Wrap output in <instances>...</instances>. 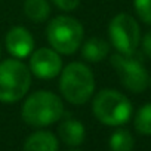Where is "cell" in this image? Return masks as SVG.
Masks as SVG:
<instances>
[{
  "label": "cell",
  "mask_w": 151,
  "mask_h": 151,
  "mask_svg": "<svg viewBox=\"0 0 151 151\" xmlns=\"http://www.w3.org/2000/svg\"><path fill=\"white\" fill-rule=\"evenodd\" d=\"M111 65L116 70L122 85L133 92V93H141L147 89L150 79L148 73L144 67V64L133 58V55H123V53H116L111 56Z\"/></svg>",
  "instance_id": "obj_7"
},
{
  "label": "cell",
  "mask_w": 151,
  "mask_h": 151,
  "mask_svg": "<svg viewBox=\"0 0 151 151\" xmlns=\"http://www.w3.org/2000/svg\"><path fill=\"white\" fill-rule=\"evenodd\" d=\"M83 25L73 17L59 15L53 18L46 28V37L53 50L62 55H71L83 40Z\"/></svg>",
  "instance_id": "obj_4"
},
{
  "label": "cell",
  "mask_w": 151,
  "mask_h": 151,
  "mask_svg": "<svg viewBox=\"0 0 151 151\" xmlns=\"http://www.w3.org/2000/svg\"><path fill=\"white\" fill-rule=\"evenodd\" d=\"M142 49L147 53V56L151 58V31H148L144 36V39H142Z\"/></svg>",
  "instance_id": "obj_18"
},
{
  "label": "cell",
  "mask_w": 151,
  "mask_h": 151,
  "mask_svg": "<svg viewBox=\"0 0 151 151\" xmlns=\"http://www.w3.org/2000/svg\"><path fill=\"white\" fill-rule=\"evenodd\" d=\"M53 5L58 6L61 11H65V12H70V11H74L77 9L82 0H52Z\"/></svg>",
  "instance_id": "obj_17"
},
{
  "label": "cell",
  "mask_w": 151,
  "mask_h": 151,
  "mask_svg": "<svg viewBox=\"0 0 151 151\" xmlns=\"http://www.w3.org/2000/svg\"><path fill=\"white\" fill-rule=\"evenodd\" d=\"M59 74V91L70 104L82 105L91 99L95 91V77L88 65L71 62Z\"/></svg>",
  "instance_id": "obj_1"
},
{
  "label": "cell",
  "mask_w": 151,
  "mask_h": 151,
  "mask_svg": "<svg viewBox=\"0 0 151 151\" xmlns=\"http://www.w3.org/2000/svg\"><path fill=\"white\" fill-rule=\"evenodd\" d=\"M135 127L142 135H151V102L145 104L135 117Z\"/></svg>",
  "instance_id": "obj_15"
},
{
  "label": "cell",
  "mask_w": 151,
  "mask_h": 151,
  "mask_svg": "<svg viewBox=\"0 0 151 151\" xmlns=\"http://www.w3.org/2000/svg\"><path fill=\"white\" fill-rule=\"evenodd\" d=\"M24 151H58V139L47 130L34 132L27 138Z\"/></svg>",
  "instance_id": "obj_11"
},
{
  "label": "cell",
  "mask_w": 151,
  "mask_h": 151,
  "mask_svg": "<svg viewBox=\"0 0 151 151\" xmlns=\"http://www.w3.org/2000/svg\"><path fill=\"white\" fill-rule=\"evenodd\" d=\"M76 151H77V150H76Z\"/></svg>",
  "instance_id": "obj_19"
},
{
  "label": "cell",
  "mask_w": 151,
  "mask_h": 151,
  "mask_svg": "<svg viewBox=\"0 0 151 151\" xmlns=\"http://www.w3.org/2000/svg\"><path fill=\"white\" fill-rule=\"evenodd\" d=\"M108 34L113 46L123 55H133L141 42L139 25L135 18L127 14H119L111 19Z\"/></svg>",
  "instance_id": "obj_6"
},
{
  "label": "cell",
  "mask_w": 151,
  "mask_h": 151,
  "mask_svg": "<svg viewBox=\"0 0 151 151\" xmlns=\"http://www.w3.org/2000/svg\"><path fill=\"white\" fill-rule=\"evenodd\" d=\"M6 49L17 59L27 58L34 50V39L27 28L14 27L6 34Z\"/></svg>",
  "instance_id": "obj_9"
},
{
  "label": "cell",
  "mask_w": 151,
  "mask_h": 151,
  "mask_svg": "<svg viewBox=\"0 0 151 151\" xmlns=\"http://www.w3.org/2000/svg\"><path fill=\"white\" fill-rule=\"evenodd\" d=\"M28 68L39 79H55L62 70V61L56 50L40 47L31 52Z\"/></svg>",
  "instance_id": "obj_8"
},
{
  "label": "cell",
  "mask_w": 151,
  "mask_h": 151,
  "mask_svg": "<svg viewBox=\"0 0 151 151\" xmlns=\"http://www.w3.org/2000/svg\"><path fill=\"white\" fill-rule=\"evenodd\" d=\"M21 114L30 126L45 127L56 123L62 117L64 104L58 95L49 91H39L25 99Z\"/></svg>",
  "instance_id": "obj_2"
},
{
  "label": "cell",
  "mask_w": 151,
  "mask_h": 151,
  "mask_svg": "<svg viewBox=\"0 0 151 151\" xmlns=\"http://www.w3.org/2000/svg\"><path fill=\"white\" fill-rule=\"evenodd\" d=\"M24 12L31 21L43 22L50 15V5L47 0H25Z\"/></svg>",
  "instance_id": "obj_13"
},
{
  "label": "cell",
  "mask_w": 151,
  "mask_h": 151,
  "mask_svg": "<svg viewBox=\"0 0 151 151\" xmlns=\"http://www.w3.org/2000/svg\"><path fill=\"white\" fill-rule=\"evenodd\" d=\"M150 83H151V82H150Z\"/></svg>",
  "instance_id": "obj_20"
},
{
  "label": "cell",
  "mask_w": 151,
  "mask_h": 151,
  "mask_svg": "<svg viewBox=\"0 0 151 151\" xmlns=\"http://www.w3.org/2000/svg\"><path fill=\"white\" fill-rule=\"evenodd\" d=\"M31 86V71L19 59L11 58L0 62V101L17 102Z\"/></svg>",
  "instance_id": "obj_3"
},
{
  "label": "cell",
  "mask_w": 151,
  "mask_h": 151,
  "mask_svg": "<svg viewBox=\"0 0 151 151\" xmlns=\"http://www.w3.org/2000/svg\"><path fill=\"white\" fill-rule=\"evenodd\" d=\"M135 145L133 136L126 129L116 130L110 138V150L111 151H132Z\"/></svg>",
  "instance_id": "obj_14"
},
{
  "label": "cell",
  "mask_w": 151,
  "mask_h": 151,
  "mask_svg": "<svg viewBox=\"0 0 151 151\" xmlns=\"http://www.w3.org/2000/svg\"><path fill=\"white\" fill-rule=\"evenodd\" d=\"M58 133L59 138L70 147H79L86 138L85 126L76 119H67L65 122H62L59 124Z\"/></svg>",
  "instance_id": "obj_10"
},
{
  "label": "cell",
  "mask_w": 151,
  "mask_h": 151,
  "mask_svg": "<svg viewBox=\"0 0 151 151\" xmlns=\"http://www.w3.org/2000/svg\"><path fill=\"white\" fill-rule=\"evenodd\" d=\"M133 6L138 17L148 25H151V0H133Z\"/></svg>",
  "instance_id": "obj_16"
},
{
  "label": "cell",
  "mask_w": 151,
  "mask_h": 151,
  "mask_svg": "<svg viewBox=\"0 0 151 151\" xmlns=\"http://www.w3.org/2000/svg\"><path fill=\"white\" fill-rule=\"evenodd\" d=\"M108 52H110V45L99 37L89 39L82 47V55L88 62H99L108 55Z\"/></svg>",
  "instance_id": "obj_12"
},
{
  "label": "cell",
  "mask_w": 151,
  "mask_h": 151,
  "mask_svg": "<svg viewBox=\"0 0 151 151\" xmlns=\"http://www.w3.org/2000/svg\"><path fill=\"white\" fill-rule=\"evenodd\" d=\"M92 111L101 123L107 126H120L129 122L132 104L123 93L114 89H105L93 98Z\"/></svg>",
  "instance_id": "obj_5"
}]
</instances>
